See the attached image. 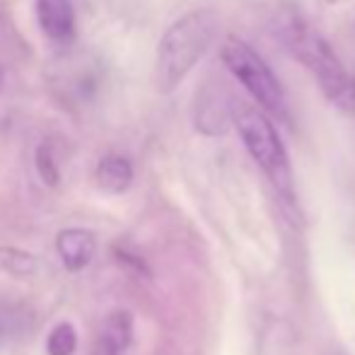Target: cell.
Here are the masks:
<instances>
[{
  "mask_svg": "<svg viewBox=\"0 0 355 355\" xmlns=\"http://www.w3.org/2000/svg\"><path fill=\"white\" fill-rule=\"evenodd\" d=\"M273 37L317 78L322 92L338 109L355 112V78L346 71L331 44L295 8H283L273 17Z\"/></svg>",
  "mask_w": 355,
  "mask_h": 355,
  "instance_id": "1",
  "label": "cell"
},
{
  "mask_svg": "<svg viewBox=\"0 0 355 355\" xmlns=\"http://www.w3.org/2000/svg\"><path fill=\"white\" fill-rule=\"evenodd\" d=\"M133 177H136V172H133L131 159L123 157V155H116V153L104 155V157L99 159L97 169H94L97 184L109 193L128 191L133 184Z\"/></svg>",
  "mask_w": 355,
  "mask_h": 355,
  "instance_id": "8",
  "label": "cell"
},
{
  "mask_svg": "<svg viewBox=\"0 0 355 355\" xmlns=\"http://www.w3.org/2000/svg\"><path fill=\"white\" fill-rule=\"evenodd\" d=\"M0 271L10 273L15 278H29L37 276L39 259L34 254L24 252L17 247H0Z\"/></svg>",
  "mask_w": 355,
  "mask_h": 355,
  "instance_id": "10",
  "label": "cell"
},
{
  "mask_svg": "<svg viewBox=\"0 0 355 355\" xmlns=\"http://www.w3.org/2000/svg\"><path fill=\"white\" fill-rule=\"evenodd\" d=\"M39 29L56 44H68L78 32L73 0H34Z\"/></svg>",
  "mask_w": 355,
  "mask_h": 355,
  "instance_id": "6",
  "label": "cell"
},
{
  "mask_svg": "<svg viewBox=\"0 0 355 355\" xmlns=\"http://www.w3.org/2000/svg\"><path fill=\"white\" fill-rule=\"evenodd\" d=\"M220 56H223L227 71L244 85V89L257 99V104L263 112L276 116L278 121L290 123L288 99H285L281 83L268 68V63L247 42L237 37H227L220 49Z\"/></svg>",
  "mask_w": 355,
  "mask_h": 355,
  "instance_id": "4",
  "label": "cell"
},
{
  "mask_svg": "<svg viewBox=\"0 0 355 355\" xmlns=\"http://www.w3.org/2000/svg\"><path fill=\"white\" fill-rule=\"evenodd\" d=\"M329 355H343V353H338V351H331V353H329Z\"/></svg>",
  "mask_w": 355,
  "mask_h": 355,
  "instance_id": "14",
  "label": "cell"
},
{
  "mask_svg": "<svg viewBox=\"0 0 355 355\" xmlns=\"http://www.w3.org/2000/svg\"><path fill=\"white\" fill-rule=\"evenodd\" d=\"M32 327V314L12 304H0V346L24 336Z\"/></svg>",
  "mask_w": 355,
  "mask_h": 355,
  "instance_id": "11",
  "label": "cell"
},
{
  "mask_svg": "<svg viewBox=\"0 0 355 355\" xmlns=\"http://www.w3.org/2000/svg\"><path fill=\"white\" fill-rule=\"evenodd\" d=\"M218 34V17L213 10H193L167 27L157 44L155 85L162 94H172L206 56Z\"/></svg>",
  "mask_w": 355,
  "mask_h": 355,
  "instance_id": "2",
  "label": "cell"
},
{
  "mask_svg": "<svg viewBox=\"0 0 355 355\" xmlns=\"http://www.w3.org/2000/svg\"><path fill=\"white\" fill-rule=\"evenodd\" d=\"M227 89L220 83H208L206 87L198 92L196 99V112H193V123L201 133L206 136H220L227 131L232 123V107L234 97L225 94Z\"/></svg>",
  "mask_w": 355,
  "mask_h": 355,
  "instance_id": "5",
  "label": "cell"
},
{
  "mask_svg": "<svg viewBox=\"0 0 355 355\" xmlns=\"http://www.w3.org/2000/svg\"><path fill=\"white\" fill-rule=\"evenodd\" d=\"M78 351V331L73 324L61 322L51 329L46 338V353L49 355H75Z\"/></svg>",
  "mask_w": 355,
  "mask_h": 355,
  "instance_id": "12",
  "label": "cell"
},
{
  "mask_svg": "<svg viewBox=\"0 0 355 355\" xmlns=\"http://www.w3.org/2000/svg\"><path fill=\"white\" fill-rule=\"evenodd\" d=\"M131 334H133V319L128 312H114L109 314L107 324H104V351L107 355H123V351L131 343Z\"/></svg>",
  "mask_w": 355,
  "mask_h": 355,
  "instance_id": "9",
  "label": "cell"
},
{
  "mask_svg": "<svg viewBox=\"0 0 355 355\" xmlns=\"http://www.w3.org/2000/svg\"><path fill=\"white\" fill-rule=\"evenodd\" d=\"M232 123L242 138L247 153L254 162L261 167L278 193L283 198H293V172H290V159L285 153V145L278 136L273 121L257 107L234 99L232 107Z\"/></svg>",
  "mask_w": 355,
  "mask_h": 355,
  "instance_id": "3",
  "label": "cell"
},
{
  "mask_svg": "<svg viewBox=\"0 0 355 355\" xmlns=\"http://www.w3.org/2000/svg\"><path fill=\"white\" fill-rule=\"evenodd\" d=\"M56 249L68 271H83L94 254V234L83 227L61 230L56 237Z\"/></svg>",
  "mask_w": 355,
  "mask_h": 355,
  "instance_id": "7",
  "label": "cell"
},
{
  "mask_svg": "<svg viewBox=\"0 0 355 355\" xmlns=\"http://www.w3.org/2000/svg\"><path fill=\"white\" fill-rule=\"evenodd\" d=\"M34 164H37V172L42 177V182L46 187H58L61 184V169H58L56 155H53V148L49 143H42L34 153Z\"/></svg>",
  "mask_w": 355,
  "mask_h": 355,
  "instance_id": "13",
  "label": "cell"
}]
</instances>
